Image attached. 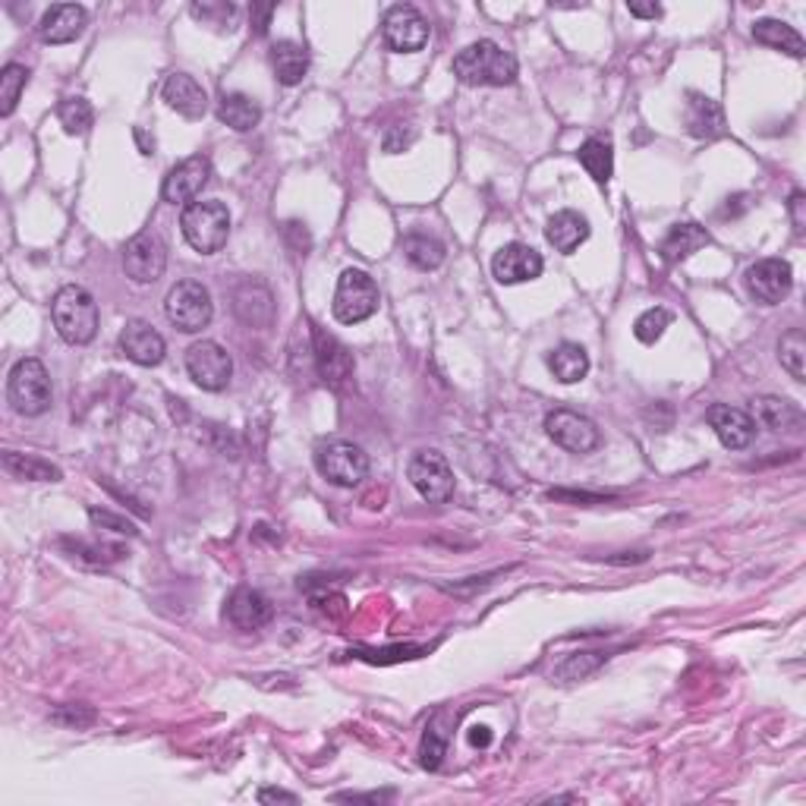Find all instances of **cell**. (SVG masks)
<instances>
[{
  "label": "cell",
  "mask_w": 806,
  "mask_h": 806,
  "mask_svg": "<svg viewBox=\"0 0 806 806\" xmlns=\"http://www.w3.org/2000/svg\"><path fill=\"white\" fill-rule=\"evenodd\" d=\"M403 255L413 268L420 272H435L445 262V243L428 234H410L403 240Z\"/></svg>",
  "instance_id": "33"
},
{
  "label": "cell",
  "mask_w": 806,
  "mask_h": 806,
  "mask_svg": "<svg viewBox=\"0 0 806 806\" xmlns=\"http://www.w3.org/2000/svg\"><path fill=\"white\" fill-rule=\"evenodd\" d=\"M272 66L280 85H299L309 73V51L297 42H277L272 47Z\"/></svg>",
  "instance_id": "27"
},
{
  "label": "cell",
  "mask_w": 806,
  "mask_h": 806,
  "mask_svg": "<svg viewBox=\"0 0 806 806\" xmlns=\"http://www.w3.org/2000/svg\"><path fill=\"white\" fill-rule=\"evenodd\" d=\"M258 804H297V794L277 791V787H262L258 791Z\"/></svg>",
  "instance_id": "40"
},
{
  "label": "cell",
  "mask_w": 806,
  "mask_h": 806,
  "mask_svg": "<svg viewBox=\"0 0 806 806\" xmlns=\"http://www.w3.org/2000/svg\"><path fill=\"white\" fill-rule=\"evenodd\" d=\"M120 353H124L129 362L151 369V365H158V362L165 360L168 343H165V338L151 328L149 321L132 319L127 321V328L120 331Z\"/></svg>",
  "instance_id": "19"
},
{
  "label": "cell",
  "mask_w": 806,
  "mask_h": 806,
  "mask_svg": "<svg viewBox=\"0 0 806 806\" xmlns=\"http://www.w3.org/2000/svg\"><path fill=\"white\" fill-rule=\"evenodd\" d=\"M234 312L250 328H268L275 321V297L262 280L246 277L234 287Z\"/></svg>",
  "instance_id": "18"
},
{
  "label": "cell",
  "mask_w": 806,
  "mask_h": 806,
  "mask_svg": "<svg viewBox=\"0 0 806 806\" xmlns=\"http://www.w3.org/2000/svg\"><path fill=\"white\" fill-rule=\"evenodd\" d=\"M794 287V272L785 258H760L746 268V290L763 306H778Z\"/></svg>",
  "instance_id": "13"
},
{
  "label": "cell",
  "mask_w": 806,
  "mask_h": 806,
  "mask_svg": "<svg viewBox=\"0 0 806 806\" xmlns=\"http://www.w3.org/2000/svg\"><path fill=\"white\" fill-rule=\"evenodd\" d=\"M7 397L13 403V410L22 416H42L51 410L54 401V388H51V375L44 369L42 360L25 357L13 365L10 382H7Z\"/></svg>",
  "instance_id": "4"
},
{
  "label": "cell",
  "mask_w": 806,
  "mask_h": 806,
  "mask_svg": "<svg viewBox=\"0 0 806 806\" xmlns=\"http://www.w3.org/2000/svg\"><path fill=\"white\" fill-rule=\"evenodd\" d=\"M549 369H552V375L561 384L583 382V379L590 375V353H586L580 343H571V340H568V343H561V347H554L552 350Z\"/></svg>",
  "instance_id": "28"
},
{
  "label": "cell",
  "mask_w": 806,
  "mask_h": 806,
  "mask_svg": "<svg viewBox=\"0 0 806 806\" xmlns=\"http://www.w3.org/2000/svg\"><path fill=\"white\" fill-rule=\"evenodd\" d=\"M88 13L79 3H54L39 22V35L44 44H70L85 32Z\"/></svg>",
  "instance_id": "20"
},
{
  "label": "cell",
  "mask_w": 806,
  "mask_h": 806,
  "mask_svg": "<svg viewBox=\"0 0 806 806\" xmlns=\"http://www.w3.org/2000/svg\"><path fill=\"white\" fill-rule=\"evenodd\" d=\"M316 467L328 482L340 488H353L369 476V454L353 442L331 438V442H321L316 447Z\"/></svg>",
  "instance_id": "7"
},
{
  "label": "cell",
  "mask_w": 806,
  "mask_h": 806,
  "mask_svg": "<svg viewBox=\"0 0 806 806\" xmlns=\"http://www.w3.org/2000/svg\"><path fill=\"white\" fill-rule=\"evenodd\" d=\"M275 13V7H253V17H258V22H255V32L258 35H265L268 32V17Z\"/></svg>",
  "instance_id": "43"
},
{
  "label": "cell",
  "mask_w": 806,
  "mask_h": 806,
  "mask_svg": "<svg viewBox=\"0 0 806 806\" xmlns=\"http://www.w3.org/2000/svg\"><path fill=\"white\" fill-rule=\"evenodd\" d=\"M209 177H212L209 158H205V155H192V158L180 161V165L165 177L161 195H165V202H170V205H183V202H190L192 205V202L202 195V190H205Z\"/></svg>",
  "instance_id": "14"
},
{
  "label": "cell",
  "mask_w": 806,
  "mask_h": 806,
  "mask_svg": "<svg viewBox=\"0 0 806 806\" xmlns=\"http://www.w3.org/2000/svg\"><path fill=\"white\" fill-rule=\"evenodd\" d=\"M25 85H29V70L22 64H7L0 70V114L3 117H10L17 110Z\"/></svg>",
  "instance_id": "35"
},
{
  "label": "cell",
  "mask_w": 806,
  "mask_h": 806,
  "mask_svg": "<svg viewBox=\"0 0 806 806\" xmlns=\"http://www.w3.org/2000/svg\"><path fill=\"white\" fill-rule=\"evenodd\" d=\"M413 488L423 495L428 505H445L447 498L454 495V469L447 464L438 450H423L410 460L406 469Z\"/></svg>",
  "instance_id": "12"
},
{
  "label": "cell",
  "mask_w": 806,
  "mask_h": 806,
  "mask_svg": "<svg viewBox=\"0 0 806 806\" xmlns=\"http://www.w3.org/2000/svg\"><path fill=\"white\" fill-rule=\"evenodd\" d=\"M545 240H549V246H554V253L561 255L576 253V250L590 240V221H586L580 212L564 209V212H558L549 218V224H545Z\"/></svg>",
  "instance_id": "22"
},
{
  "label": "cell",
  "mask_w": 806,
  "mask_h": 806,
  "mask_svg": "<svg viewBox=\"0 0 806 806\" xmlns=\"http://www.w3.org/2000/svg\"><path fill=\"white\" fill-rule=\"evenodd\" d=\"M753 423H763L772 432H794L804 425V410L787 397L765 394L753 401Z\"/></svg>",
  "instance_id": "24"
},
{
  "label": "cell",
  "mask_w": 806,
  "mask_h": 806,
  "mask_svg": "<svg viewBox=\"0 0 806 806\" xmlns=\"http://www.w3.org/2000/svg\"><path fill=\"white\" fill-rule=\"evenodd\" d=\"M545 262L527 243H508L491 258V275L498 284H527L542 275Z\"/></svg>",
  "instance_id": "15"
},
{
  "label": "cell",
  "mask_w": 806,
  "mask_h": 806,
  "mask_svg": "<svg viewBox=\"0 0 806 806\" xmlns=\"http://www.w3.org/2000/svg\"><path fill=\"white\" fill-rule=\"evenodd\" d=\"M180 227L195 253L214 255L224 250V243L231 236V212L218 199H202L183 209Z\"/></svg>",
  "instance_id": "3"
},
{
  "label": "cell",
  "mask_w": 806,
  "mask_h": 806,
  "mask_svg": "<svg viewBox=\"0 0 806 806\" xmlns=\"http://www.w3.org/2000/svg\"><path fill=\"white\" fill-rule=\"evenodd\" d=\"M161 95H165V102H168L170 110H177V114L187 117V120H202L205 110H209L205 88L195 83L192 76H187V73H170L168 79H165Z\"/></svg>",
  "instance_id": "21"
},
{
  "label": "cell",
  "mask_w": 806,
  "mask_h": 806,
  "mask_svg": "<svg viewBox=\"0 0 806 806\" xmlns=\"http://www.w3.org/2000/svg\"><path fill=\"white\" fill-rule=\"evenodd\" d=\"M450 70L464 85H510L517 79V73H520L517 57L510 51H505L498 42H491V39L467 44L454 57Z\"/></svg>",
  "instance_id": "1"
},
{
  "label": "cell",
  "mask_w": 806,
  "mask_h": 806,
  "mask_svg": "<svg viewBox=\"0 0 806 806\" xmlns=\"http://www.w3.org/2000/svg\"><path fill=\"white\" fill-rule=\"evenodd\" d=\"M312 338H316V365H319L321 379L331 384H340L343 379H350V372H353V357H350V350H347L338 338L325 335L321 328L312 331Z\"/></svg>",
  "instance_id": "23"
},
{
  "label": "cell",
  "mask_w": 806,
  "mask_h": 806,
  "mask_svg": "<svg viewBox=\"0 0 806 806\" xmlns=\"http://www.w3.org/2000/svg\"><path fill=\"white\" fill-rule=\"evenodd\" d=\"M57 117H61V124L70 136H85L95 124V110L85 98H64L57 105Z\"/></svg>",
  "instance_id": "36"
},
{
  "label": "cell",
  "mask_w": 806,
  "mask_h": 806,
  "mask_svg": "<svg viewBox=\"0 0 806 806\" xmlns=\"http://www.w3.org/2000/svg\"><path fill=\"white\" fill-rule=\"evenodd\" d=\"M442 756H445V738H442L435 728H428L423 741V765L425 768H438V765H442Z\"/></svg>",
  "instance_id": "39"
},
{
  "label": "cell",
  "mask_w": 806,
  "mask_h": 806,
  "mask_svg": "<svg viewBox=\"0 0 806 806\" xmlns=\"http://www.w3.org/2000/svg\"><path fill=\"white\" fill-rule=\"evenodd\" d=\"M778 360L794 382H806V335L800 328H791L778 340Z\"/></svg>",
  "instance_id": "34"
},
{
  "label": "cell",
  "mask_w": 806,
  "mask_h": 806,
  "mask_svg": "<svg viewBox=\"0 0 806 806\" xmlns=\"http://www.w3.org/2000/svg\"><path fill=\"white\" fill-rule=\"evenodd\" d=\"M165 312L173 328H180L183 335H195L202 328H209V321L214 316L212 294L205 284L199 280H180L168 290L165 299Z\"/></svg>",
  "instance_id": "6"
},
{
  "label": "cell",
  "mask_w": 806,
  "mask_h": 806,
  "mask_svg": "<svg viewBox=\"0 0 806 806\" xmlns=\"http://www.w3.org/2000/svg\"><path fill=\"white\" fill-rule=\"evenodd\" d=\"M218 120L227 124L231 129H236V132H250V129L258 127V120H262V107L255 105L250 95L231 92V95H224V98L218 102Z\"/></svg>",
  "instance_id": "31"
},
{
  "label": "cell",
  "mask_w": 806,
  "mask_h": 806,
  "mask_svg": "<svg viewBox=\"0 0 806 806\" xmlns=\"http://www.w3.org/2000/svg\"><path fill=\"white\" fill-rule=\"evenodd\" d=\"M168 268V243L158 231H142L124 250V272L136 284H155Z\"/></svg>",
  "instance_id": "9"
},
{
  "label": "cell",
  "mask_w": 806,
  "mask_h": 806,
  "mask_svg": "<svg viewBox=\"0 0 806 806\" xmlns=\"http://www.w3.org/2000/svg\"><path fill=\"white\" fill-rule=\"evenodd\" d=\"M753 39L772 51H785L791 57H804L806 44L800 39V32L794 25H787L782 20H760L753 25Z\"/></svg>",
  "instance_id": "29"
},
{
  "label": "cell",
  "mask_w": 806,
  "mask_h": 806,
  "mask_svg": "<svg viewBox=\"0 0 806 806\" xmlns=\"http://www.w3.org/2000/svg\"><path fill=\"white\" fill-rule=\"evenodd\" d=\"M576 158H580L583 170L593 177L598 187H608V183H612V173H615V151H612V142H608V139H602V136L586 139V142L580 146V151H576Z\"/></svg>",
  "instance_id": "30"
},
{
  "label": "cell",
  "mask_w": 806,
  "mask_h": 806,
  "mask_svg": "<svg viewBox=\"0 0 806 806\" xmlns=\"http://www.w3.org/2000/svg\"><path fill=\"white\" fill-rule=\"evenodd\" d=\"M187 372L202 391H224L234 375V360L221 343L199 340L187 350Z\"/></svg>",
  "instance_id": "8"
},
{
  "label": "cell",
  "mask_w": 806,
  "mask_h": 806,
  "mask_svg": "<svg viewBox=\"0 0 806 806\" xmlns=\"http://www.w3.org/2000/svg\"><path fill=\"white\" fill-rule=\"evenodd\" d=\"M331 312L340 325H360L379 312V284L360 268H347L338 280Z\"/></svg>",
  "instance_id": "5"
},
{
  "label": "cell",
  "mask_w": 806,
  "mask_h": 806,
  "mask_svg": "<svg viewBox=\"0 0 806 806\" xmlns=\"http://www.w3.org/2000/svg\"><path fill=\"white\" fill-rule=\"evenodd\" d=\"M382 39L391 51L397 54H416L428 44V20L416 7L410 3H397L384 13Z\"/></svg>",
  "instance_id": "10"
},
{
  "label": "cell",
  "mask_w": 806,
  "mask_h": 806,
  "mask_svg": "<svg viewBox=\"0 0 806 806\" xmlns=\"http://www.w3.org/2000/svg\"><path fill=\"white\" fill-rule=\"evenodd\" d=\"M469 743H473V746H488V743H491V734H488L486 724H473V728H469Z\"/></svg>",
  "instance_id": "44"
},
{
  "label": "cell",
  "mask_w": 806,
  "mask_h": 806,
  "mask_svg": "<svg viewBox=\"0 0 806 806\" xmlns=\"http://www.w3.org/2000/svg\"><path fill=\"white\" fill-rule=\"evenodd\" d=\"M630 13L639 20H658L661 17V7L658 3H630Z\"/></svg>",
  "instance_id": "42"
},
{
  "label": "cell",
  "mask_w": 806,
  "mask_h": 806,
  "mask_svg": "<svg viewBox=\"0 0 806 806\" xmlns=\"http://www.w3.org/2000/svg\"><path fill=\"white\" fill-rule=\"evenodd\" d=\"M791 218H794V231L804 234V192L791 195Z\"/></svg>",
  "instance_id": "41"
},
{
  "label": "cell",
  "mask_w": 806,
  "mask_h": 806,
  "mask_svg": "<svg viewBox=\"0 0 806 806\" xmlns=\"http://www.w3.org/2000/svg\"><path fill=\"white\" fill-rule=\"evenodd\" d=\"M3 469L17 479H29V482H57L61 479V469L54 464H47L42 457H32V454H20V450L3 454Z\"/></svg>",
  "instance_id": "32"
},
{
  "label": "cell",
  "mask_w": 806,
  "mask_h": 806,
  "mask_svg": "<svg viewBox=\"0 0 806 806\" xmlns=\"http://www.w3.org/2000/svg\"><path fill=\"white\" fill-rule=\"evenodd\" d=\"M88 520H92V527H98V530L120 532V535H136V527L129 523L127 517H117V513H110V510L105 508L88 510Z\"/></svg>",
  "instance_id": "38"
},
{
  "label": "cell",
  "mask_w": 806,
  "mask_h": 806,
  "mask_svg": "<svg viewBox=\"0 0 806 806\" xmlns=\"http://www.w3.org/2000/svg\"><path fill=\"white\" fill-rule=\"evenodd\" d=\"M702 246H709V231L702 224H693V221L675 224L668 231V236L661 240V258L668 265H678V262L690 258L693 253H700Z\"/></svg>",
  "instance_id": "26"
},
{
  "label": "cell",
  "mask_w": 806,
  "mask_h": 806,
  "mask_svg": "<svg viewBox=\"0 0 806 806\" xmlns=\"http://www.w3.org/2000/svg\"><path fill=\"white\" fill-rule=\"evenodd\" d=\"M51 319L66 343L85 347L98 335V303L79 284H66L51 303Z\"/></svg>",
  "instance_id": "2"
},
{
  "label": "cell",
  "mask_w": 806,
  "mask_h": 806,
  "mask_svg": "<svg viewBox=\"0 0 806 806\" xmlns=\"http://www.w3.org/2000/svg\"><path fill=\"white\" fill-rule=\"evenodd\" d=\"M668 328H671V312L661 309V306L646 309V312L634 321V335H637L639 343H656V340H661V335H665Z\"/></svg>",
  "instance_id": "37"
},
{
  "label": "cell",
  "mask_w": 806,
  "mask_h": 806,
  "mask_svg": "<svg viewBox=\"0 0 806 806\" xmlns=\"http://www.w3.org/2000/svg\"><path fill=\"white\" fill-rule=\"evenodd\" d=\"M224 615L234 624L236 630H262L272 617H275V605L265 593H258L253 586H240L231 593Z\"/></svg>",
  "instance_id": "17"
},
{
  "label": "cell",
  "mask_w": 806,
  "mask_h": 806,
  "mask_svg": "<svg viewBox=\"0 0 806 806\" xmlns=\"http://www.w3.org/2000/svg\"><path fill=\"white\" fill-rule=\"evenodd\" d=\"M706 420L715 428L719 442L728 450H743V447L753 445V438H756V423H753V416L746 410H741V406L715 403V406H709Z\"/></svg>",
  "instance_id": "16"
},
{
  "label": "cell",
  "mask_w": 806,
  "mask_h": 806,
  "mask_svg": "<svg viewBox=\"0 0 806 806\" xmlns=\"http://www.w3.org/2000/svg\"><path fill=\"white\" fill-rule=\"evenodd\" d=\"M545 432H549L554 445L571 450V454H590L602 442L593 420L576 413V410H568V406H558L545 416Z\"/></svg>",
  "instance_id": "11"
},
{
  "label": "cell",
  "mask_w": 806,
  "mask_h": 806,
  "mask_svg": "<svg viewBox=\"0 0 806 806\" xmlns=\"http://www.w3.org/2000/svg\"><path fill=\"white\" fill-rule=\"evenodd\" d=\"M687 129L697 139H719V136H724L722 105L715 98H709V95L690 92V102H687Z\"/></svg>",
  "instance_id": "25"
}]
</instances>
